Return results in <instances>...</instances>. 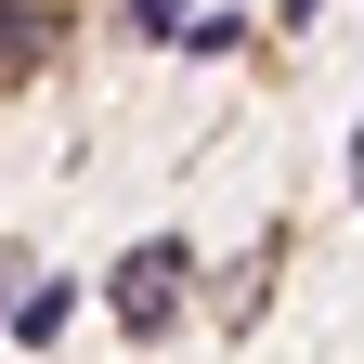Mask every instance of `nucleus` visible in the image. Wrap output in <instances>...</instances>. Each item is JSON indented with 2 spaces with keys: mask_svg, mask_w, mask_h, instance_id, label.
<instances>
[{
  "mask_svg": "<svg viewBox=\"0 0 364 364\" xmlns=\"http://www.w3.org/2000/svg\"><path fill=\"white\" fill-rule=\"evenodd\" d=\"M169 312H182V247L144 235V247L117 260V326H130V338H169Z\"/></svg>",
  "mask_w": 364,
  "mask_h": 364,
  "instance_id": "nucleus-1",
  "label": "nucleus"
},
{
  "mask_svg": "<svg viewBox=\"0 0 364 364\" xmlns=\"http://www.w3.org/2000/svg\"><path fill=\"white\" fill-rule=\"evenodd\" d=\"M53 0H0V65H39V53H53Z\"/></svg>",
  "mask_w": 364,
  "mask_h": 364,
  "instance_id": "nucleus-2",
  "label": "nucleus"
},
{
  "mask_svg": "<svg viewBox=\"0 0 364 364\" xmlns=\"http://www.w3.org/2000/svg\"><path fill=\"white\" fill-rule=\"evenodd\" d=\"M65 312H78V287H39V299L14 312V338H65Z\"/></svg>",
  "mask_w": 364,
  "mask_h": 364,
  "instance_id": "nucleus-3",
  "label": "nucleus"
},
{
  "mask_svg": "<svg viewBox=\"0 0 364 364\" xmlns=\"http://www.w3.org/2000/svg\"><path fill=\"white\" fill-rule=\"evenodd\" d=\"M351 182H364V144H351Z\"/></svg>",
  "mask_w": 364,
  "mask_h": 364,
  "instance_id": "nucleus-4",
  "label": "nucleus"
}]
</instances>
